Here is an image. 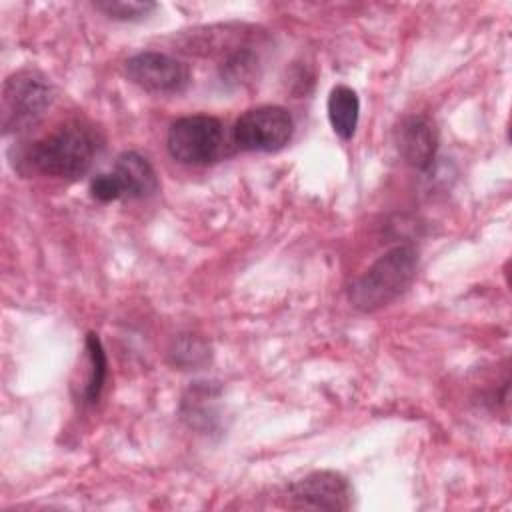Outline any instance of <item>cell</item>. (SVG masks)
<instances>
[{
	"label": "cell",
	"mask_w": 512,
	"mask_h": 512,
	"mask_svg": "<svg viewBox=\"0 0 512 512\" xmlns=\"http://www.w3.org/2000/svg\"><path fill=\"white\" fill-rule=\"evenodd\" d=\"M256 66V56L250 50H238L234 52L224 64H222V76L228 80H246L254 72Z\"/></svg>",
	"instance_id": "14"
},
{
	"label": "cell",
	"mask_w": 512,
	"mask_h": 512,
	"mask_svg": "<svg viewBox=\"0 0 512 512\" xmlns=\"http://www.w3.org/2000/svg\"><path fill=\"white\" fill-rule=\"evenodd\" d=\"M86 354H88V380L84 388V398L86 402H96L102 394L104 382H106V372H108V362H106V352L102 348V342L98 334L88 332L86 334Z\"/></svg>",
	"instance_id": "11"
},
{
	"label": "cell",
	"mask_w": 512,
	"mask_h": 512,
	"mask_svg": "<svg viewBox=\"0 0 512 512\" xmlns=\"http://www.w3.org/2000/svg\"><path fill=\"white\" fill-rule=\"evenodd\" d=\"M170 356L176 366H182L184 370H188V368L202 366L210 354H208V346L202 340L184 336L174 344V348L170 350Z\"/></svg>",
	"instance_id": "12"
},
{
	"label": "cell",
	"mask_w": 512,
	"mask_h": 512,
	"mask_svg": "<svg viewBox=\"0 0 512 512\" xmlns=\"http://www.w3.org/2000/svg\"><path fill=\"white\" fill-rule=\"evenodd\" d=\"M352 488L348 480L332 470L304 476L288 488V506L304 510H348Z\"/></svg>",
	"instance_id": "7"
},
{
	"label": "cell",
	"mask_w": 512,
	"mask_h": 512,
	"mask_svg": "<svg viewBox=\"0 0 512 512\" xmlns=\"http://www.w3.org/2000/svg\"><path fill=\"white\" fill-rule=\"evenodd\" d=\"M52 92L34 72H16L2 86V124L6 132L30 128L50 106Z\"/></svg>",
	"instance_id": "4"
},
{
	"label": "cell",
	"mask_w": 512,
	"mask_h": 512,
	"mask_svg": "<svg viewBox=\"0 0 512 512\" xmlns=\"http://www.w3.org/2000/svg\"><path fill=\"white\" fill-rule=\"evenodd\" d=\"M396 146L400 156L414 168L426 170L434 162L438 148V132L426 116H410L396 130Z\"/></svg>",
	"instance_id": "8"
},
{
	"label": "cell",
	"mask_w": 512,
	"mask_h": 512,
	"mask_svg": "<svg viewBox=\"0 0 512 512\" xmlns=\"http://www.w3.org/2000/svg\"><path fill=\"white\" fill-rule=\"evenodd\" d=\"M98 148L100 142L92 126L82 120H70L36 140L26 150L24 160L36 172L58 178H78L90 168Z\"/></svg>",
	"instance_id": "1"
},
{
	"label": "cell",
	"mask_w": 512,
	"mask_h": 512,
	"mask_svg": "<svg viewBox=\"0 0 512 512\" xmlns=\"http://www.w3.org/2000/svg\"><path fill=\"white\" fill-rule=\"evenodd\" d=\"M90 194L98 202H112V200L122 198V188H120L116 176L112 172H108V174H98L96 178H92Z\"/></svg>",
	"instance_id": "15"
},
{
	"label": "cell",
	"mask_w": 512,
	"mask_h": 512,
	"mask_svg": "<svg viewBox=\"0 0 512 512\" xmlns=\"http://www.w3.org/2000/svg\"><path fill=\"white\" fill-rule=\"evenodd\" d=\"M358 114H360V100L358 94L350 86H334L328 96V120L334 128V132L348 140L354 136L358 126Z\"/></svg>",
	"instance_id": "10"
},
{
	"label": "cell",
	"mask_w": 512,
	"mask_h": 512,
	"mask_svg": "<svg viewBox=\"0 0 512 512\" xmlns=\"http://www.w3.org/2000/svg\"><path fill=\"white\" fill-rule=\"evenodd\" d=\"M124 70L136 86L152 94L184 92L192 80L186 62L162 52H140L126 60Z\"/></svg>",
	"instance_id": "6"
},
{
	"label": "cell",
	"mask_w": 512,
	"mask_h": 512,
	"mask_svg": "<svg viewBox=\"0 0 512 512\" xmlns=\"http://www.w3.org/2000/svg\"><path fill=\"white\" fill-rule=\"evenodd\" d=\"M294 132V120L282 106H258L246 110L234 124V142L250 152H276Z\"/></svg>",
	"instance_id": "5"
},
{
	"label": "cell",
	"mask_w": 512,
	"mask_h": 512,
	"mask_svg": "<svg viewBox=\"0 0 512 512\" xmlns=\"http://www.w3.org/2000/svg\"><path fill=\"white\" fill-rule=\"evenodd\" d=\"M96 10L104 12L108 18L114 20H140L148 16L156 4L154 2H126V0H106V2H96Z\"/></svg>",
	"instance_id": "13"
},
{
	"label": "cell",
	"mask_w": 512,
	"mask_h": 512,
	"mask_svg": "<svg viewBox=\"0 0 512 512\" xmlns=\"http://www.w3.org/2000/svg\"><path fill=\"white\" fill-rule=\"evenodd\" d=\"M418 270V252L402 244L384 252L352 286L350 302L362 312H374L408 290Z\"/></svg>",
	"instance_id": "2"
},
{
	"label": "cell",
	"mask_w": 512,
	"mask_h": 512,
	"mask_svg": "<svg viewBox=\"0 0 512 512\" xmlns=\"http://www.w3.org/2000/svg\"><path fill=\"white\" fill-rule=\"evenodd\" d=\"M168 152L182 164L202 166L220 160L226 154L224 124L208 114L184 116L172 122L166 136Z\"/></svg>",
	"instance_id": "3"
},
{
	"label": "cell",
	"mask_w": 512,
	"mask_h": 512,
	"mask_svg": "<svg viewBox=\"0 0 512 512\" xmlns=\"http://www.w3.org/2000/svg\"><path fill=\"white\" fill-rule=\"evenodd\" d=\"M112 174L122 188V198H146L158 188L152 164L138 152H122L114 162Z\"/></svg>",
	"instance_id": "9"
}]
</instances>
